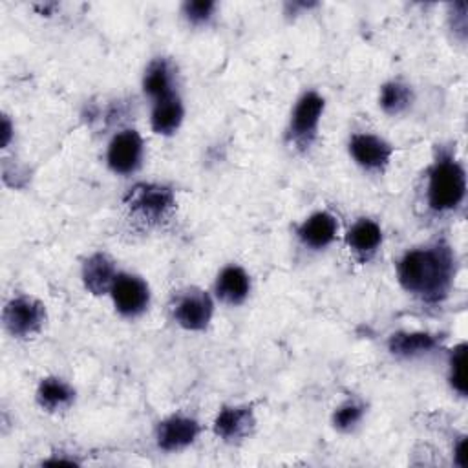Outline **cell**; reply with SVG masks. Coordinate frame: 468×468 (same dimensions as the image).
<instances>
[{"label": "cell", "mask_w": 468, "mask_h": 468, "mask_svg": "<svg viewBox=\"0 0 468 468\" xmlns=\"http://www.w3.org/2000/svg\"><path fill=\"white\" fill-rule=\"evenodd\" d=\"M415 102L411 84L402 79H389L378 88V108L389 117H400L410 112Z\"/></svg>", "instance_id": "cell-20"}, {"label": "cell", "mask_w": 468, "mask_h": 468, "mask_svg": "<svg viewBox=\"0 0 468 468\" xmlns=\"http://www.w3.org/2000/svg\"><path fill=\"white\" fill-rule=\"evenodd\" d=\"M48 322V309L33 294H15L4 303L2 325L11 338L27 340L37 336Z\"/></svg>", "instance_id": "cell-5"}, {"label": "cell", "mask_w": 468, "mask_h": 468, "mask_svg": "<svg viewBox=\"0 0 468 468\" xmlns=\"http://www.w3.org/2000/svg\"><path fill=\"white\" fill-rule=\"evenodd\" d=\"M466 342H459L448 355V384L459 397H466Z\"/></svg>", "instance_id": "cell-22"}, {"label": "cell", "mask_w": 468, "mask_h": 468, "mask_svg": "<svg viewBox=\"0 0 468 468\" xmlns=\"http://www.w3.org/2000/svg\"><path fill=\"white\" fill-rule=\"evenodd\" d=\"M466 459H468V453H466V437H459L457 439V444L453 446V463L459 466V468H466Z\"/></svg>", "instance_id": "cell-26"}, {"label": "cell", "mask_w": 468, "mask_h": 468, "mask_svg": "<svg viewBox=\"0 0 468 468\" xmlns=\"http://www.w3.org/2000/svg\"><path fill=\"white\" fill-rule=\"evenodd\" d=\"M218 4L214 0H186L181 4V16L192 27H207L216 16Z\"/></svg>", "instance_id": "cell-23"}, {"label": "cell", "mask_w": 468, "mask_h": 468, "mask_svg": "<svg viewBox=\"0 0 468 468\" xmlns=\"http://www.w3.org/2000/svg\"><path fill=\"white\" fill-rule=\"evenodd\" d=\"M468 181L463 161L452 146H435L424 172V203L435 216L455 214L466 199Z\"/></svg>", "instance_id": "cell-2"}, {"label": "cell", "mask_w": 468, "mask_h": 468, "mask_svg": "<svg viewBox=\"0 0 468 468\" xmlns=\"http://www.w3.org/2000/svg\"><path fill=\"white\" fill-rule=\"evenodd\" d=\"M144 161V139L135 128H121L106 144V165L115 176H133Z\"/></svg>", "instance_id": "cell-9"}, {"label": "cell", "mask_w": 468, "mask_h": 468, "mask_svg": "<svg viewBox=\"0 0 468 468\" xmlns=\"http://www.w3.org/2000/svg\"><path fill=\"white\" fill-rule=\"evenodd\" d=\"M254 428L256 413L249 404H223L212 420L214 435L227 444H238L249 439Z\"/></svg>", "instance_id": "cell-11"}, {"label": "cell", "mask_w": 468, "mask_h": 468, "mask_svg": "<svg viewBox=\"0 0 468 468\" xmlns=\"http://www.w3.org/2000/svg\"><path fill=\"white\" fill-rule=\"evenodd\" d=\"M201 433V424L186 413H172L161 419L154 428V441L161 452L177 453L190 448Z\"/></svg>", "instance_id": "cell-10"}, {"label": "cell", "mask_w": 468, "mask_h": 468, "mask_svg": "<svg viewBox=\"0 0 468 468\" xmlns=\"http://www.w3.org/2000/svg\"><path fill=\"white\" fill-rule=\"evenodd\" d=\"M122 205L135 223L157 227L172 218L177 199L172 186L165 183L141 181L126 190Z\"/></svg>", "instance_id": "cell-3"}, {"label": "cell", "mask_w": 468, "mask_h": 468, "mask_svg": "<svg viewBox=\"0 0 468 468\" xmlns=\"http://www.w3.org/2000/svg\"><path fill=\"white\" fill-rule=\"evenodd\" d=\"M141 88H143V93L152 102L165 99L172 93H177L174 64L165 57L152 58L144 68V73L141 79Z\"/></svg>", "instance_id": "cell-18"}, {"label": "cell", "mask_w": 468, "mask_h": 468, "mask_svg": "<svg viewBox=\"0 0 468 468\" xmlns=\"http://www.w3.org/2000/svg\"><path fill=\"white\" fill-rule=\"evenodd\" d=\"M347 154L351 161L367 174H384L393 159L395 146L382 135L373 132H355L347 139Z\"/></svg>", "instance_id": "cell-7"}, {"label": "cell", "mask_w": 468, "mask_h": 468, "mask_svg": "<svg viewBox=\"0 0 468 468\" xmlns=\"http://www.w3.org/2000/svg\"><path fill=\"white\" fill-rule=\"evenodd\" d=\"M344 241L351 256L366 263L380 250L384 243V230L377 219L362 216L351 223Z\"/></svg>", "instance_id": "cell-13"}, {"label": "cell", "mask_w": 468, "mask_h": 468, "mask_svg": "<svg viewBox=\"0 0 468 468\" xmlns=\"http://www.w3.org/2000/svg\"><path fill=\"white\" fill-rule=\"evenodd\" d=\"M386 347L395 358L417 360L435 353L441 347V338L430 331H395L388 336Z\"/></svg>", "instance_id": "cell-16"}, {"label": "cell", "mask_w": 468, "mask_h": 468, "mask_svg": "<svg viewBox=\"0 0 468 468\" xmlns=\"http://www.w3.org/2000/svg\"><path fill=\"white\" fill-rule=\"evenodd\" d=\"M119 272L121 271L117 267V261L102 250L91 252L88 258H84L80 265L82 285L93 296L110 294Z\"/></svg>", "instance_id": "cell-14"}, {"label": "cell", "mask_w": 468, "mask_h": 468, "mask_svg": "<svg viewBox=\"0 0 468 468\" xmlns=\"http://www.w3.org/2000/svg\"><path fill=\"white\" fill-rule=\"evenodd\" d=\"M252 291L250 274L238 263H229L219 269L214 280V298L229 307H238L247 302Z\"/></svg>", "instance_id": "cell-15"}, {"label": "cell", "mask_w": 468, "mask_h": 468, "mask_svg": "<svg viewBox=\"0 0 468 468\" xmlns=\"http://www.w3.org/2000/svg\"><path fill=\"white\" fill-rule=\"evenodd\" d=\"M450 13H448V20H450V27L453 31V35L459 40L466 38V27H468V16H466V2H455L450 4Z\"/></svg>", "instance_id": "cell-24"}, {"label": "cell", "mask_w": 468, "mask_h": 468, "mask_svg": "<svg viewBox=\"0 0 468 468\" xmlns=\"http://www.w3.org/2000/svg\"><path fill=\"white\" fill-rule=\"evenodd\" d=\"M183 121H185V104L179 91L152 102L150 128L155 135L170 137L177 133Z\"/></svg>", "instance_id": "cell-19"}, {"label": "cell", "mask_w": 468, "mask_h": 468, "mask_svg": "<svg viewBox=\"0 0 468 468\" xmlns=\"http://www.w3.org/2000/svg\"><path fill=\"white\" fill-rule=\"evenodd\" d=\"M367 406L360 399H346L331 413V424L340 433H353L364 420Z\"/></svg>", "instance_id": "cell-21"}, {"label": "cell", "mask_w": 468, "mask_h": 468, "mask_svg": "<svg viewBox=\"0 0 468 468\" xmlns=\"http://www.w3.org/2000/svg\"><path fill=\"white\" fill-rule=\"evenodd\" d=\"M0 137H2V148H9L11 141H13V135H15V126H13V121L9 119L7 113L2 115V128H0Z\"/></svg>", "instance_id": "cell-25"}, {"label": "cell", "mask_w": 468, "mask_h": 468, "mask_svg": "<svg viewBox=\"0 0 468 468\" xmlns=\"http://www.w3.org/2000/svg\"><path fill=\"white\" fill-rule=\"evenodd\" d=\"M338 230V218L333 212L314 210L298 223L294 234L303 249L320 252L329 249L336 241Z\"/></svg>", "instance_id": "cell-12"}, {"label": "cell", "mask_w": 468, "mask_h": 468, "mask_svg": "<svg viewBox=\"0 0 468 468\" xmlns=\"http://www.w3.org/2000/svg\"><path fill=\"white\" fill-rule=\"evenodd\" d=\"M325 112V99L316 90H305L294 101L285 128V139L296 152H307L316 137Z\"/></svg>", "instance_id": "cell-4"}, {"label": "cell", "mask_w": 468, "mask_h": 468, "mask_svg": "<svg viewBox=\"0 0 468 468\" xmlns=\"http://www.w3.org/2000/svg\"><path fill=\"white\" fill-rule=\"evenodd\" d=\"M214 300V294L201 287H185L177 291L170 302L172 320L185 331L201 333L212 322Z\"/></svg>", "instance_id": "cell-6"}, {"label": "cell", "mask_w": 468, "mask_h": 468, "mask_svg": "<svg viewBox=\"0 0 468 468\" xmlns=\"http://www.w3.org/2000/svg\"><path fill=\"white\" fill-rule=\"evenodd\" d=\"M108 296L115 313L128 320L143 316L152 303V289L148 282L141 274L128 271L119 272Z\"/></svg>", "instance_id": "cell-8"}, {"label": "cell", "mask_w": 468, "mask_h": 468, "mask_svg": "<svg viewBox=\"0 0 468 468\" xmlns=\"http://www.w3.org/2000/svg\"><path fill=\"white\" fill-rule=\"evenodd\" d=\"M459 261L446 239H433L408 249L395 265L400 289L420 303H442L455 283Z\"/></svg>", "instance_id": "cell-1"}, {"label": "cell", "mask_w": 468, "mask_h": 468, "mask_svg": "<svg viewBox=\"0 0 468 468\" xmlns=\"http://www.w3.org/2000/svg\"><path fill=\"white\" fill-rule=\"evenodd\" d=\"M77 399L75 388L58 375H48L40 378L35 389V400L38 408L46 413H64L68 411Z\"/></svg>", "instance_id": "cell-17"}]
</instances>
